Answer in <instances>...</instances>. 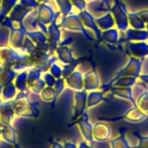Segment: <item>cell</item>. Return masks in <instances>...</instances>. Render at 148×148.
Returning a JSON list of instances; mask_svg holds the SVG:
<instances>
[{
  "label": "cell",
  "mask_w": 148,
  "mask_h": 148,
  "mask_svg": "<svg viewBox=\"0 0 148 148\" xmlns=\"http://www.w3.org/2000/svg\"><path fill=\"white\" fill-rule=\"evenodd\" d=\"M1 136L3 139L12 145H16L17 140V132L16 130L9 125H5L1 130Z\"/></svg>",
  "instance_id": "obj_1"
},
{
  "label": "cell",
  "mask_w": 148,
  "mask_h": 148,
  "mask_svg": "<svg viewBox=\"0 0 148 148\" xmlns=\"http://www.w3.org/2000/svg\"><path fill=\"white\" fill-rule=\"evenodd\" d=\"M15 145V148H21V147H20V146H19L18 144H16V145Z\"/></svg>",
  "instance_id": "obj_8"
},
{
  "label": "cell",
  "mask_w": 148,
  "mask_h": 148,
  "mask_svg": "<svg viewBox=\"0 0 148 148\" xmlns=\"http://www.w3.org/2000/svg\"><path fill=\"white\" fill-rule=\"evenodd\" d=\"M97 126L99 127L100 132L97 131L96 129H93V131H92V137H93V138H95L97 140H99V141H104V140L107 139L110 137V134H111L108 126L107 125H104V128H101L102 125H97Z\"/></svg>",
  "instance_id": "obj_2"
},
{
  "label": "cell",
  "mask_w": 148,
  "mask_h": 148,
  "mask_svg": "<svg viewBox=\"0 0 148 148\" xmlns=\"http://www.w3.org/2000/svg\"><path fill=\"white\" fill-rule=\"evenodd\" d=\"M0 135H1V130H0Z\"/></svg>",
  "instance_id": "obj_9"
},
{
  "label": "cell",
  "mask_w": 148,
  "mask_h": 148,
  "mask_svg": "<svg viewBox=\"0 0 148 148\" xmlns=\"http://www.w3.org/2000/svg\"><path fill=\"white\" fill-rule=\"evenodd\" d=\"M51 148H64V145L57 141H53L51 143Z\"/></svg>",
  "instance_id": "obj_6"
},
{
  "label": "cell",
  "mask_w": 148,
  "mask_h": 148,
  "mask_svg": "<svg viewBox=\"0 0 148 148\" xmlns=\"http://www.w3.org/2000/svg\"><path fill=\"white\" fill-rule=\"evenodd\" d=\"M79 148H90L85 142H83V143H81L80 145H79Z\"/></svg>",
  "instance_id": "obj_7"
},
{
  "label": "cell",
  "mask_w": 148,
  "mask_h": 148,
  "mask_svg": "<svg viewBox=\"0 0 148 148\" xmlns=\"http://www.w3.org/2000/svg\"><path fill=\"white\" fill-rule=\"evenodd\" d=\"M63 145H64V148H77L76 145L72 142H65Z\"/></svg>",
  "instance_id": "obj_4"
},
{
  "label": "cell",
  "mask_w": 148,
  "mask_h": 148,
  "mask_svg": "<svg viewBox=\"0 0 148 148\" xmlns=\"http://www.w3.org/2000/svg\"><path fill=\"white\" fill-rule=\"evenodd\" d=\"M140 145H141L143 148H148V138H143V139L140 141Z\"/></svg>",
  "instance_id": "obj_5"
},
{
  "label": "cell",
  "mask_w": 148,
  "mask_h": 148,
  "mask_svg": "<svg viewBox=\"0 0 148 148\" xmlns=\"http://www.w3.org/2000/svg\"><path fill=\"white\" fill-rule=\"evenodd\" d=\"M79 126H80L81 132H82V135L84 136L85 139L88 143H91L92 141V139H93L92 126L88 124V122H86V121L80 122L79 123Z\"/></svg>",
  "instance_id": "obj_3"
}]
</instances>
